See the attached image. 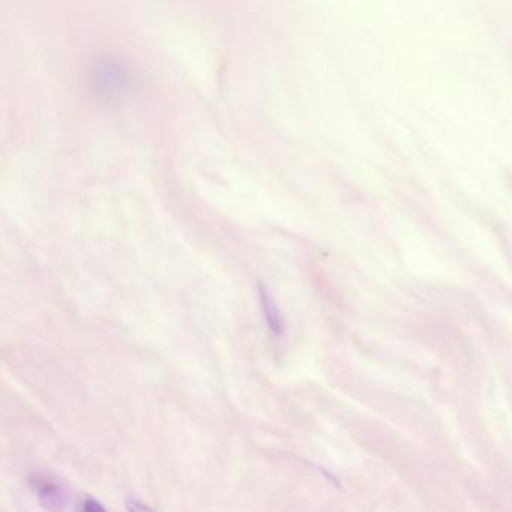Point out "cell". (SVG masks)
Segmentation results:
<instances>
[{"label": "cell", "instance_id": "obj_3", "mask_svg": "<svg viewBox=\"0 0 512 512\" xmlns=\"http://www.w3.org/2000/svg\"><path fill=\"white\" fill-rule=\"evenodd\" d=\"M85 512H107L106 508L97 500L89 499L85 505Z\"/></svg>", "mask_w": 512, "mask_h": 512}, {"label": "cell", "instance_id": "obj_1", "mask_svg": "<svg viewBox=\"0 0 512 512\" xmlns=\"http://www.w3.org/2000/svg\"><path fill=\"white\" fill-rule=\"evenodd\" d=\"M34 488L41 506L47 512H65L70 505V494H68L67 488L52 476H35Z\"/></svg>", "mask_w": 512, "mask_h": 512}, {"label": "cell", "instance_id": "obj_2", "mask_svg": "<svg viewBox=\"0 0 512 512\" xmlns=\"http://www.w3.org/2000/svg\"><path fill=\"white\" fill-rule=\"evenodd\" d=\"M125 505H127L128 512H157L155 509H152L151 506L145 505V503L133 499V497L127 499Z\"/></svg>", "mask_w": 512, "mask_h": 512}]
</instances>
